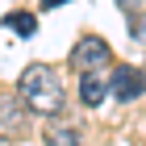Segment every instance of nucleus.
I'll return each mask as SVG.
<instances>
[{"mask_svg":"<svg viewBox=\"0 0 146 146\" xmlns=\"http://www.w3.org/2000/svg\"><path fill=\"white\" fill-rule=\"evenodd\" d=\"M17 96L34 117H58L63 113V84H58L54 67H46V63H34V67L21 71Z\"/></svg>","mask_w":146,"mask_h":146,"instance_id":"f257e3e1","label":"nucleus"},{"mask_svg":"<svg viewBox=\"0 0 146 146\" xmlns=\"http://www.w3.org/2000/svg\"><path fill=\"white\" fill-rule=\"evenodd\" d=\"M109 63H113V46L104 38H79L71 50V67L84 75H100V67H109Z\"/></svg>","mask_w":146,"mask_h":146,"instance_id":"f03ea898","label":"nucleus"},{"mask_svg":"<svg viewBox=\"0 0 146 146\" xmlns=\"http://www.w3.org/2000/svg\"><path fill=\"white\" fill-rule=\"evenodd\" d=\"M109 92L117 100H138L146 92V71L129 67V63H117V67H113V79H109Z\"/></svg>","mask_w":146,"mask_h":146,"instance_id":"7ed1b4c3","label":"nucleus"},{"mask_svg":"<svg viewBox=\"0 0 146 146\" xmlns=\"http://www.w3.org/2000/svg\"><path fill=\"white\" fill-rule=\"evenodd\" d=\"M29 117L34 113L21 104V96H0V134L4 138H17L29 129Z\"/></svg>","mask_w":146,"mask_h":146,"instance_id":"20e7f679","label":"nucleus"},{"mask_svg":"<svg viewBox=\"0 0 146 146\" xmlns=\"http://www.w3.org/2000/svg\"><path fill=\"white\" fill-rule=\"evenodd\" d=\"M42 142H46V146H84V138H79L75 125H67V121H50V125H46V134H42Z\"/></svg>","mask_w":146,"mask_h":146,"instance_id":"39448f33","label":"nucleus"},{"mask_svg":"<svg viewBox=\"0 0 146 146\" xmlns=\"http://www.w3.org/2000/svg\"><path fill=\"white\" fill-rule=\"evenodd\" d=\"M104 96H109V79H100V75H84L79 79V100L88 104V109H96Z\"/></svg>","mask_w":146,"mask_h":146,"instance_id":"423d86ee","label":"nucleus"},{"mask_svg":"<svg viewBox=\"0 0 146 146\" xmlns=\"http://www.w3.org/2000/svg\"><path fill=\"white\" fill-rule=\"evenodd\" d=\"M4 21H9V25H13V29H17L21 38H34V29H38V21L29 17V13H9Z\"/></svg>","mask_w":146,"mask_h":146,"instance_id":"0eeeda50","label":"nucleus"},{"mask_svg":"<svg viewBox=\"0 0 146 146\" xmlns=\"http://www.w3.org/2000/svg\"><path fill=\"white\" fill-rule=\"evenodd\" d=\"M129 34H134V38H146V13H142V17H138V21H134V17H129Z\"/></svg>","mask_w":146,"mask_h":146,"instance_id":"6e6552de","label":"nucleus"},{"mask_svg":"<svg viewBox=\"0 0 146 146\" xmlns=\"http://www.w3.org/2000/svg\"><path fill=\"white\" fill-rule=\"evenodd\" d=\"M58 4H67V0H42V9H58Z\"/></svg>","mask_w":146,"mask_h":146,"instance_id":"1a4fd4ad","label":"nucleus"}]
</instances>
